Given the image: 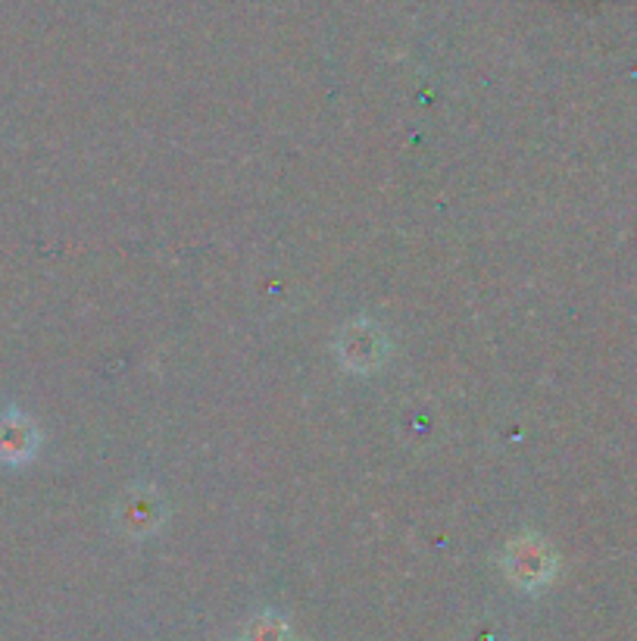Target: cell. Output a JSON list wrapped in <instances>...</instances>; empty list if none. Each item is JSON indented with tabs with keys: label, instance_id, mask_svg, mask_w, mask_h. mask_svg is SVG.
Instances as JSON below:
<instances>
[{
	"label": "cell",
	"instance_id": "6da1fadb",
	"mask_svg": "<svg viewBox=\"0 0 637 641\" xmlns=\"http://www.w3.org/2000/svg\"><path fill=\"white\" fill-rule=\"evenodd\" d=\"M32 448V432L22 420H0V458L22 460Z\"/></svg>",
	"mask_w": 637,
	"mask_h": 641
}]
</instances>
